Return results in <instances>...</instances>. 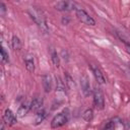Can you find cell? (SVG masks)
Instances as JSON below:
<instances>
[{
  "instance_id": "cell-1",
  "label": "cell",
  "mask_w": 130,
  "mask_h": 130,
  "mask_svg": "<svg viewBox=\"0 0 130 130\" xmlns=\"http://www.w3.org/2000/svg\"><path fill=\"white\" fill-rule=\"evenodd\" d=\"M28 12H29V15L31 16V18L34 19V21L41 27V29H43L45 32H47L48 27H47L46 18H45V15H44L43 11L40 10L38 7H30Z\"/></svg>"
},
{
  "instance_id": "cell-2",
  "label": "cell",
  "mask_w": 130,
  "mask_h": 130,
  "mask_svg": "<svg viewBox=\"0 0 130 130\" xmlns=\"http://www.w3.org/2000/svg\"><path fill=\"white\" fill-rule=\"evenodd\" d=\"M68 120H69V111L67 109H65L53 118V120L51 122V127L52 128L61 127V126L65 125L68 122Z\"/></svg>"
},
{
  "instance_id": "cell-3",
  "label": "cell",
  "mask_w": 130,
  "mask_h": 130,
  "mask_svg": "<svg viewBox=\"0 0 130 130\" xmlns=\"http://www.w3.org/2000/svg\"><path fill=\"white\" fill-rule=\"evenodd\" d=\"M76 16L77 18L84 24H87V25H94L95 24V21L94 19L87 13L85 12L83 9H80V8H77L76 9Z\"/></svg>"
},
{
  "instance_id": "cell-4",
  "label": "cell",
  "mask_w": 130,
  "mask_h": 130,
  "mask_svg": "<svg viewBox=\"0 0 130 130\" xmlns=\"http://www.w3.org/2000/svg\"><path fill=\"white\" fill-rule=\"evenodd\" d=\"M92 94H93V105H94V107L99 110H102L104 108V105H105V100H104V94H103L101 88L95 87L92 91Z\"/></svg>"
},
{
  "instance_id": "cell-5",
  "label": "cell",
  "mask_w": 130,
  "mask_h": 130,
  "mask_svg": "<svg viewBox=\"0 0 130 130\" xmlns=\"http://www.w3.org/2000/svg\"><path fill=\"white\" fill-rule=\"evenodd\" d=\"M90 68H91V70H92V73H93V75H94L96 81H98L99 83H101V84L106 83V78H105V75H104L103 71L101 70V68H100L99 66L94 65V64H91V65H90Z\"/></svg>"
},
{
  "instance_id": "cell-6",
  "label": "cell",
  "mask_w": 130,
  "mask_h": 130,
  "mask_svg": "<svg viewBox=\"0 0 130 130\" xmlns=\"http://www.w3.org/2000/svg\"><path fill=\"white\" fill-rule=\"evenodd\" d=\"M56 9L58 10H62V11H70L75 9V4L71 1H60L55 5ZM76 10V9H75Z\"/></svg>"
},
{
  "instance_id": "cell-7",
  "label": "cell",
  "mask_w": 130,
  "mask_h": 130,
  "mask_svg": "<svg viewBox=\"0 0 130 130\" xmlns=\"http://www.w3.org/2000/svg\"><path fill=\"white\" fill-rule=\"evenodd\" d=\"M3 120H4V122H5L6 124H8V125H14V124H16V122H17L16 116H15V115L11 112V110H9V109L5 110L4 115H3Z\"/></svg>"
},
{
  "instance_id": "cell-8",
  "label": "cell",
  "mask_w": 130,
  "mask_h": 130,
  "mask_svg": "<svg viewBox=\"0 0 130 130\" xmlns=\"http://www.w3.org/2000/svg\"><path fill=\"white\" fill-rule=\"evenodd\" d=\"M42 100L40 98H34L31 103H30V110L35 111V112H39L40 110H42Z\"/></svg>"
},
{
  "instance_id": "cell-9",
  "label": "cell",
  "mask_w": 130,
  "mask_h": 130,
  "mask_svg": "<svg viewBox=\"0 0 130 130\" xmlns=\"http://www.w3.org/2000/svg\"><path fill=\"white\" fill-rule=\"evenodd\" d=\"M42 79H43V86H44L45 91L49 92V91L52 89V81H51V77H50L49 75H44Z\"/></svg>"
},
{
  "instance_id": "cell-10",
  "label": "cell",
  "mask_w": 130,
  "mask_h": 130,
  "mask_svg": "<svg viewBox=\"0 0 130 130\" xmlns=\"http://www.w3.org/2000/svg\"><path fill=\"white\" fill-rule=\"evenodd\" d=\"M28 110H30V104H27V103L22 104V105L19 107L18 111H17V116H18V117H23V116H25V115L27 114Z\"/></svg>"
},
{
  "instance_id": "cell-11",
  "label": "cell",
  "mask_w": 130,
  "mask_h": 130,
  "mask_svg": "<svg viewBox=\"0 0 130 130\" xmlns=\"http://www.w3.org/2000/svg\"><path fill=\"white\" fill-rule=\"evenodd\" d=\"M25 67L28 72H34L35 70V64H34V58L32 56L28 55L25 57Z\"/></svg>"
},
{
  "instance_id": "cell-12",
  "label": "cell",
  "mask_w": 130,
  "mask_h": 130,
  "mask_svg": "<svg viewBox=\"0 0 130 130\" xmlns=\"http://www.w3.org/2000/svg\"><path fill=\"white\" fill-rule=\"evenodd\" d=\"M11 47H12V49L14 50V51H18V50H20V48H21V43H20V41H19V39L17 38V37H13L12 38V40H11Z\"/></svg>"
},
{
  "instance_id": "cell-13",
  "label": "cell",
  "mask_w": 130,
  "mask_h": 130,
  "mask_svg": "<svg viewBox=\"0 0 130 130\" xmlns=\"http://www.w3.org/2000/svg\"><path fill=\"white\" fill-rule=\"evenodd\" d=\"M51 59H52V62H53L54 66H55V67H59V65H60L59 57H58L57 53H56L54 50H53V51H52V53H51Z\"/></svg>"
},
{
  "instance_id": "cell-14",
  "label": "cell",
  "mask_w": 130,
  "mask_h": 130,
  "mask_svg": "<svg viewBox=\"0 0 130 130\" xmlns=\"http://www.w3.org/2000/svg\"><path fill=\"white\" fill-rule=\"evenodd\" d=\"M46 117V112L42 109V110H40L39 112H38V114H37V123H40V122H42L43 121V119Z\"/></svg>"
},
{
  "instance_id": "cell-15",
  "label": "cell",
  "mask_w": 130,
  "mask_h": 130,
  "mask_svg": "<svg viewBox=\"0 0 130 130\" xmlns=\"http://www.w3.org/2000/svg\"><path fill=\"white\" fill-rule=\"evenodd\" d=\"M83 118L85 119V121H90L91 120V118H92V111L90 110V109H88V110H86L84 113H83Z\"/></svg>"
},
{
  "instance_id": "cell-16",
  "label": "cell",
  "mask_w": 130,
  "mask_h": 130,
  "mask_svg": "<svg viewBox=\"0 0 130 130\" xmlns=\"http://www.w3.org/2000/svg\"><path fill=\"white\" fill-rule=\"evenodd\" d=\"M82 86H83V90H84V92H85L86 94H88V93H89V84H88L86 78H84V80L82 81Z\"/></svg>"
},
{
  "instance_id": "cell-17",
  "label": "cell",
  "mask_w": 130,
  "mask_h": 130,
  "mask_svg": "<svg viewBox=\"0 0 130 130\" xmlns=\"http://www.w3.org/2000/svg\"><path fill=\"white\" fill-rule=\"evenodd\" d=\"M1 56H2V60H3V61H5V62H8V61H9L8 54L6 53V51H5V49H4L3 47L1 48Z\"/></svg>"
},
{
  "instance_id": "cell-18",
  "label": "cell",
  "mask_w": 130,
  "mask_h": 130,
  "mask_svg": "<svg viewBox=\"0 0 130 130\" xmlns=\"http://www.w3.org/2000/svg\"><path fill=\"white\" fill-rule=\"evenodd\" d=\"M125 47H126V51L130 54V43H126L125 42Z\"/></svg>"
},
{
  "instance_id": "cell-19",
  "label": "cell",
  "mask_w": 130,
  "mask_h": 130,
  "mask_svg": "<svg viewBox=\"0 0 130 130\" xmlns=\"http://www.w3.org/2000/svg\"><path fill=\"white\" fill-rule=\"evenodd\" d=\"M129 67H130V63H129Z\"/></svg>"
}]
</instances>
